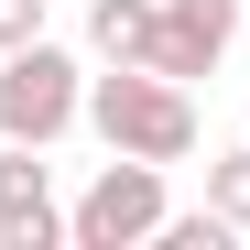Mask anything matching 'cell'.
<instances>
[{
    "mask_svg": "<svg viewBox=\"0 0 250 250\" xmlns=\"http://www.w3.org/2000/svg\"><path fill=\"white\" fill-rule=\"evenodd\" d=\"M65 239V207H55V174L33 163V142L0 152V250H55Z\"/></svg>",
    "mask_w": 250,
    "mask_h": 250,
    "instance_id": "cell-5",
    "label": "cell"
},
{
    "mask_svg": "<svg viewBox=\"0 0 250 250\" xmlns=\"http://www.w3.org/2000/svg\"><path fill=\"white\" fill-rule=\"evenodd\" d=\"M87 44H98V65H152L163 0H87Z\"/></svg>",
    "mask_w": 250,
    "mask_h": 250,
    "instance_id": "cell-6",
    "label": "cell"
},
{
    "mask_svg": "<svg viewBox=\"0 0 250 250\" xmlns=\"http://www.w3.org/2000/svg\"><path fill=\"white\" fill-rule=\"evenodd\" d=\"M76 120H87V65H76L65 44H44V33H33V44H11L0 55V142H65Z\"/></svg>",
    "mask_w": 250,
    "mask_h": 250,
    "instance_id": "cell-2",
    "label": "cell"
},
{
    "mask_svg": "<svg viewBox=\"0 0 250 250\" xmlns=\"http://www.w3.org/2000/svg\"><path fill=\"white\" fill-rule=\"evenodd\" d=\"M207 207H218L229 229H250V142H239V152H218V163H207Z\"/></svg>",
    "mask_w": 250,
    "mask_h": 250,
    "instance_id": "cell-7",
    "label": "cell"
},
{
    "mask_svg": "<svg viewBox=\"0 0 250 250\" xmlns=\"http://www.w3.org/2000/svg\"><path fill=\"white\" fill-rule=\"evenodd\" d=\"M87 120H98L109 152H142V163H185L196 152V98H185V76H163V65L87 76Z\"/></svg>",
    "mask_w": 250,
    "mask_h": 250,
    "instance_id": "cell-1",
    "label": "cell"
},
{
    "mask_svg": "<svg viewBox=\"0 0 250 250\" xmlns=\"http://www.w3.org/2000/svg\"><path fill=\"white\" fill-rule=\"evenodd\" d=\"M174 207H163V163H142V152H109L98 163V185L65 207V239L76 250H131V239H152Z\"/></svg>",
    "mask_w": 250,
    "mask_h": 250,
    "instance_id": "cell-3",
    "label": "cell"
},
{
    "mask_svg": "<svg viewBox=\"0 0 250 250\" xmlns=\"http://www.w3.org/2000/svg\"><path fill=\"white\" fill-rule=\"evenodd\" d=\"M33 33H44V0H0V55L33 44Z\"/></svg>",
    "mask_w": 250,
    "mask_h": 250,
    "instance_id": "cell-8",
    "label": "cell"
},
{
    "mask_svg": "<svg viewBox=\"0 0 250 250\" xmlns=\"http://www.w3.org/2000/svg\"><path fill=\"white\" fill-rule=\"evenodd\" d=\"M239 44V0H163V44H152V65L163 76H218V55Z\"/></svg>",
    "mask_w": 250,
    "mask_h": 250,
    "instance_id": "cell-4",
    "label": "cell"
}]
</instances>
